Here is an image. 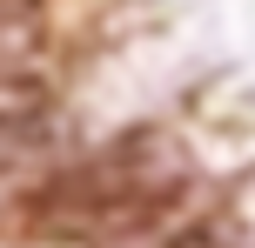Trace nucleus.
Masks as SVG:
<instances>
[{
	"label": "nucleus",
	"mask_w": 255,
	"mask_h": 248,
	"mask_svg": "<svg viewBox=\"0 0 255 248\" xmlns=\"http://www.w3.org/2000/svg\"><path fill=\"white\" fill-rule=\"evenodd\" d=\"M168 188H175V168H168L161 141H121L108 155H94L88 168L61 174L47 195H34V222H47V228H115L128 215H141L148 201H161Z\"/></svg>",
	"instance_id": "f257e3e1"
},
{
	"label": "nucleus",
	"mask_w": 255,
	"mask_h": 248,
	"mask_svg": "<svg viewBox=\"0 0 255 248\" xmlns=\"http://www.w3.org/2000/svg\"><path fill=\"white\" fill-rule=\"evenodd\" d=\"M61 141V101L34 74H0V168L34 161Z\"/></svg>",
	"instance_id": "f03ea898"
}]
</instances>
